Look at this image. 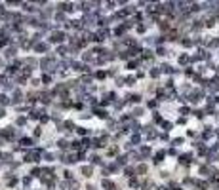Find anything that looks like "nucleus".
Wrapping results in <instances>:
<instances>
[]
</instances>
